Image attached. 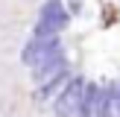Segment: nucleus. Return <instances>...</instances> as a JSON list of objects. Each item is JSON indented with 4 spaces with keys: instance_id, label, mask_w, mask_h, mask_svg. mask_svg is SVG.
I'll return each instance as SVG.
<instances>
[{
    "instance_id": "f257e3e1",
    "label": "nucleus",
    "mask_w": 120,
    "mask_h": 117,
    "mask_svg": "<svg viewBox=\"0 0 120 117\" xmlns=\"http://www.w3.org/2000/svg\"><path fill=\"white\" fill-rule=\"evenodd\" d=\"M59 53H62V38L59 35H32L21 50V62L29 70H35L44 62H50L53 56H59Z\"/></svg>"
},
{
    "instance_id": "f03ea898",
    "label": "nucleus",
    "mask_w": 120,
    "mask_h": 117,
    "mask_svg": "<svg viewBox=\"0 0 120 117\" xmlns=\"http://www.w3.org/2000/svg\"><path fill=\"white\" fill-rule=\"evenodd\" d=\"M70 23V9L62 0H47L38 12V21H35L32 35H62Z\"/></svg>"
},
{
    "instance_id": "7ed1b4c3",
    "label": "nucleus",
    "mask_w": 120,
    "mask_h": 117,
    "mask_svg": "<svg viewBox=\"0 0 120 117\" xmlns=\"http://www.w3.org/2000/svg\"><path fill=\"white\" fill-rule=\"evenodd\" d=\"M85 85H88V79L70 76V82L62 88V94L50 102L53 105V114H56V117H76L79 102H82V94H85Z\"/></svg>"
},
{
    "instance_id": "20e7f679",
    "label": "nucleus",
    "mask_w": 120,
    "mask_h": 117,
    "mask_svg": "<svg viewBox=\"0 0 120 117\" xmlns=\"http://www.w3.org/2000/svg\"><path fill=\"white\" fill-rule=\"evenodd\" d=\"M62 73H70V64H68V56L59 53V56H53L50 62H44L41 67L32 70V82L35 85H44V82L56 79V76H62Z\"/></svg>"
},
{
    "instance_id": "39448f33",
    "label": "nucleus",
    "mask_w": 120,
    "mask_h": 117,
    "mask_svg": "<svg viewBox=\"0 0 120 117\" xmlns=\"http://www.w3.org/2000/svg\"><path fill=\"white\" fill-rule=\"evenodd\" d=\"M100 88L103 85H97V82H88L85 85V94H82L76 117H100Z\"/></svg>"
},
{
    "instance_id": "423d86ee",
    "label": "nucleus",
    "mask_w": 120,
    "mask_h": 117,
    "mask_svg": "<svg viewBox=\"0 0 120 117\" xmlns=\"http://www.w3.org/2000/svg\"><path fill=\"white\" fill-rule=\"evenodd\" d=\"M111 117H120V79L114 82V102H111Z\"/></svg>"
},
{
    "instance_id": "0eeeda50",
    "label": "nucleus",
    "mask_w": 120,
    "mask_h": 117,
    "mask_svg": "<svg viewBox=\"0 0 120 117\" xmlns=\"http://www.w3.org/2000/svg\"><path fill=\"white\" fill-rule=\"evenodd\" d=\"M100 117H103V114H100Z\"/></svg>"
}]
</instances>
